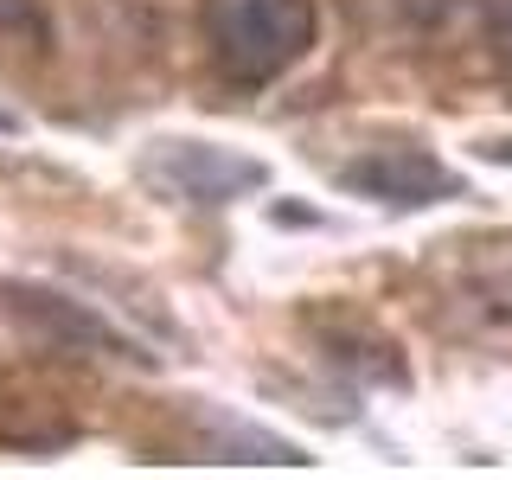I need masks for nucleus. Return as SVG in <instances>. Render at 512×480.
I'll return each mask as SVG.
<instances>
[{
	"instance_id": "nucleus-1",
	"label": "nucleus",
	"mask_w": 512,
	"mask_h": 480,
	"mask_svg": "<svg viewBox=\"0 0 512 480\" xmlns=\"http://www.w3.org/2000/svg\"><path fill=\"white\" fill-rule=\"evenodd\" d=\"M205 39L231 84H269L314 45V0H212Z\"/></svg>"
},
{
	"instance_id": "nucleus-5",
	"label": "nucleus",
	"mask_w": 512,
	"mask_h": 480,
	"mask_svg": "<svg viewBox=\"0 0 512 480\" xmlns=\"http://www.w3.org/2000/svg\"><path fill=\"white\" fill-rule=\"evenodd\" d=\"M0 135H20V116H13V109H0Z\"/></svg>"
},
{
	"instance_id": "nucleus-4",
	"label": "nucleus",
	"mask_w": 512,
	"mask_h": 480,
	"mask_svg": "<svg viewBox=\"0 0 512 480\" xmlns=\"http://www.w3.org/2000/svg\"><path fill=\"white\" fill-rule=\"evenodd\" d=\"M500 39H506V58H512V0H500Z\"/></svg>"
},
{
	"instance_id": "nucleus-3",
	"label": "nucleus",
	"mask_w": 512,
	"mask_h": 480,
	"mask_svg": "<svg viewBox=\"0 0 512 480\" xmlns=\"http://www.w3.org/2000/svg\"><path fill=\"white\" fill-rule=\"evenodd\" d=\"M346 186L365 192V199H384V205H436V199H455L461 192L455 173L436 167V160L416 154V148H378V154L352 160Z\"/></svg>"
},
{
	"instance_id": "nucleus-2",
	"label": "nucleus",
	"mask_w": 512,
	"mask_h": 480,
	"mask_svg": "<svg viewBox=\"0 0 512 480\" xmlns=\"http://www.w3.org/2000/svg\"><path fill=\"white\" fill-rule=\"evenodd\" d=\"M148 173L192 205H224V199H237V192L263 186V167H256V160L218 154V148H205V141H167V148L148 160Z\"/></svg>"
}]
</instances>
